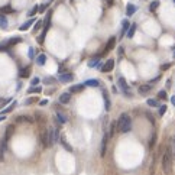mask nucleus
Masks as SVG:
<instances>
[{
	"label": "nucleus",
	"mask_w": 175,
	"mask_h": 175,
	"mask_svg": "<svg viewBox=\"0 0 175 175\" xmlns=\"http://www.w3.org/2000/svg\"><path fill=\"white\" fill-rule=\"evenodd\" d=\"M116 129L119 133H129L132 130V117L129 113H122L116 120Z\"/></svg>",
	"instance_id": "obj_1"
},
{
	"label": "nucleus",
	"mask_w": 175,
	"mask_h": 175,
	"mask_svg": "<svg viewBox=\"0 0 175 175\" xmlns=\"http://www.w3.org/2000/svg\"><path fill=\"white\" fill-rule=\"evenodd\" d=\"M161 164H162V171L165 175H172V156H171V149L169 146L166 148V150L164 152V155H162V159H161Z\"/></svg>",
	"instance_id": "obj_2"
},
{
	"label": "nucleus",
	"mask_w": 175,
	"mask_h": 175,
	"mask_svg": "<svg viewBox=\"0 0 175 175\" xmlns=\"http://www.w3.org/2000/svg\"><path fill=\"white\" fill-rule=\"evenodd\" d=\"M59 140V129H49V146H54Z\"/></svg>",
	"instance_id": "obj_3"
},
{
	"label": "nucleus",
	"mask_w": 175,
	"mask_h": 175,
	"mask_svg": "<svg viewBox=\"0 0 175 175\" xmlns=\"http://www.w3.org/2000/svg\"><path fill=\"white\" fill-rule=\"evenodd\" d=\"M41 143L43 148H49V129H43L41 133Z\"/></svg>",
	"instance_id": "obj_4"
},
{
	"label": "nucleus",
	"mask_w": 175,
	"mask_h": 175,
	"mask_svg": "<svg viewBox=\"0 0 175 175\" xmlns=\"http://www.w3.org/2000/svg\"><path fill=\"white\" fill-rule=\"evenodd\" d=\"M107 143H108V136H107V132H104V135H103V140H101V149H100V156H101V158H104V156H106Z\"/></svg>",
	"instance_id": "obj_5"
},
{
	"label": "nucleus",
	"mask_w": 175,
	"mask_h": 175,
	"mask_svg": "<svg viewBox=\"0 0 175 175\" xmlns=\"http://www.w3.org/2000/svg\"><path fill=\"white\" fill-rule=\"evenodd\" d=\"M113 68H114V59H108V61H106L101 65V71L103 73H110V71H113Z\"/></svg>",
	"instance_id": "obj_6"
},
{
	"label": "nucleus",
	"mask_w": 175,
	"mask_h": 175,
	"mask_svg": "<svg viewBox=\"0 0 175 175\" xmlns=\"http://www.w3.org/2000/svg\"><path fill=\"white\" fill-rule=\"evenodd\" d=\"M117 83H119V85H120V88H122V90H123V91H124L127 96H130V93H129V84H127L126 78L120 75V77L117 78Z\"/></svg>",
	"instance_id": "obj_7"
},
{
	"label": "nucleus",
	"mask_w": 175,
	"mask_h": 175,
	"mask_svg": "<svg viewBox=\"0 0 175 175\" xmlns=\"http://www.w3.org/2000/svg\"><path fill=\"white\" fill-rule=\"evenodd\" d=\"M59 145L67 150V152H73V148H71V145L68 143V140H67V138H65V135H59Z\"/></svg>",
	"instance_id": "obj_8"
},
{
	"label": "nucleus",
	"mask_w": 175,
	"mask_h": 175,
	"mask_svg": "<svg viewBox=\"0 0 175 175\" xmlns=\"http://www.w3.org/2000/svg\"><path fill=\"white\" fill-rule=\"evenodd\" d=\"M114 45H116V38L114 36H112L110 39L107 41V43H106V48H104V52H110L113 48H114Z\"/></svg>",
	"instance_id": "obj_9"
},
{
	"label": "nucleus",
	"mask_w": 175,
	"mask_h": 175,
	"mask_svg": "<svg viewBox=\"0 0 175 175\" xmlns=\"http://www.w3.org/2000/svg\"><path fill=\"white\" fill-rule=\"evenodd\" d=\"M58 80H59L61 83H70V81L73 80V74H71V73H62V74H59Z\"/></svg>",
	"instance_id": "obj_10"
},
{
	"label": "nucleus",
	"mask_w": 175,
	"mask_h": 175,
	"mask_svg": "<svg viewBox=\"0 0 175 175\" xmlns=\"http://www.w3.org/2000/svg\"><path fill=\"white\" fill-rule=\"evenodd\" d=\"M71 101V93H62L59 96V103L61 104H68Z\"/></svg>",
	"instance_id": "obj_11"
},
{
	"label": "nucleus",
	"mask_w": 175,
	"mask_h": 175,
	"mask_svg": "<svg viewBox=\"0 0 175 175\" xmlns=\"http://www.w3.org/2000/svg\"><path fill=\"white\" fill-rule=\"evenodd\" d=\"M35 22H36V19H35V17H32V19L26 20L23 25H20V28H19V29H20V31H28V29H29V28H31V26L35 23Z\"/></svg>",
	"instance_id": "obj_12"
},
{
	"label": "nucleus",
	"mask_w": 175,
	"mask_h": 175,
	"mask_svg": "<svg viewBox=\"0 0 175 175\" xmlns=\"http://www.w3.org/2000/svg\"><path fill=\"white\" fill-rule=\"evenodd\" d=\"M13 133H15V124H9L7 127H6V133H5V139L6 140H9L12 136H13Z\"/></svg>",
	"instance_id": "obj_13"
},
{
	"label": "nucleus",
	"mask_w": 175,
	"mask_h": 175,
	"mask_svg": "<svg viewBox=\"0 0 175 175\" xmlns=\"http://www.w3.org/2000/svg\"><path fill=\"white\" fill-rule=\"evenodd\" d=\"M114 133H116V120H112V123H110V127H108V132H107V136H108V139H112V138L114 136Z\"/></svg>",
	"instance_id": "obj_14"
},
{
	"label": "nucleus",
	"mask_w": 175,
	"mask_h": 175,
	"mask_svg": "<svg viewBox=\"0 0 175 175\" xmlns=\"http://www.w3.org/2000/svg\"><path fill=\"white\" fill-rule=\"evenodd\" d=\"M84 84H75V85H71L70 87V93H81L84 90Z\"/></svg>",
	"instance_id": "obj_15"
},
{
	"label": "nucleus",
	"mask_w": 175,
	"mask_h": 175,
	"mask_svg": "<svg viewBox=\"0 0 175 175\" xmlns=\"http://www.w3.org/2000/svg\"><path fill=\"white\" fill-rule=\"evenodd\" d=\"M55 116H57V119H58V122L59 123H62V124H65V123H67L68 122V117L67 116H65L62 112H58L57 110V113H55Z\"/></svg>",
	"instance_id": "obj_16"
},
{
	"label": "nucleus",
	"mask_w": 175,
	"mask_h": 175,
	"mask_svg": "<svg viewBox=\"0 0 175 175\" xmlns=\"http://www.w3.org/2000/svg\"><path fill=\"white\" fill-rule=\"evenodd\" d=\"M136 10H138V7H136L135 5L129 3V5H127V7H126V16H132V15H135V13H136Z\"/></svg>",
	"instance_id": "obj_17"
},
{
	"label": "nucleus",
	"mask_w": 175,
	"mask_h": 175,
	"mask_svg": "<svg viewBox=\"0 0 175 175\" xmlns=\"http://www.w3.org/2000/svg\"><path fill=\"white\" fill-rule=\"evenodd\" d=\"M88 67H90V68H101V62H100L98 58H93V59H90V62H88Z\"/></svg>",
	"instance_id": "obj_18"
},
{
	"label": "nucleus",
	"mask_w": 175,
	"mask_h": 175,
	"mask_svg": "<svg viewBox=\"0 0 175 175\" xmlns=\"http://www.w3.org/2000/svg\"><path fill=\"white\" fill-rule=\"evenodd\" d=\"M152 90V85L150 84H143V85H139V94H146Z\"/></svg>",
	"instance_id": "obj_19"
},
{
	"label": "nucleus",
	"mask_w": 175,
	"mask_h": 175,
	"mask_svg": "<svg viewBox=\"0 0 175 175\" xmlns=\"http://www.w3.org/2000/svg\"><path fill=\"white\" fill-rule=\"evenodd\" d=\"M16 122H17V123H22V122L33 123L35 120H33V117H31V116H17V117H16Z\"/></svg>",
	"instance_id": "obj_20"
},
{
	"label": "nucleus",
	"mask_w": 175,
	"mask_h": 175,
	"mask_svg": "<svg viewBox=\"0 0 175 175\" xmlns=\"http://www.w3.org/2000/svg\"><path fill=\"white\" fill-rule=\"evenodd\" d=\"M29 73H31V68H29V67L20 68V70H19V77H20V78H28V77H29Z\"/></svg>",
	"instance_id": "obj_21"
},
{
	"label": "nucleus",
	"mask_w": 175,
	"mask_h": 175,
	"mask_svg": "<svg viewBox=\"0 0 175 175\" xmlns=\"http://www.w3.org/2000/svg\"><path fill=\"white\" fill-rule=\"evenodd\" d=\"M45 62H47V55H45V54H39V55L36 57V64H38V65L43 67V65H45Z\"/></svg>",
	"instance_id": "obj_22"
},
{
	"label": "nucleus",
	"mask_w": 175,
	"mask_h": 175,
	"mask_svg": "<svg viewBox=\"0 0 175 175\" xmlns=\"http://www.w3.org/2000/svg\"><path fill=\"white\" fill-rule=\"evenodd\" d=\"M83 84H84L85 87H98V85H100V81H98V80H85Z\"/></svg>",
	"instance_id": "obj_23"
},
{
	"label": "nucleus",
	"mask_w": 175,
	"mask_h": 175,
	"mask_svg": "<svg viewBox=\"0 0 175 175\" xmlns=\"http://www.w3.org/2000/svg\"><path fill=\"white\" fill-rule=\"evenodd\" d=\"M103 97H104V107H106V110L108 112V110H110V107H112V103H110V98H108V96H107V91H103Z\"/></svg>",
	"instance_id": "obj_24"
},
{
	"label": "nucleus",
	"mask_w": 175,
	"mask_h": 175,
	"mask_svg": "<svg viewBox=\"0 0 175 175\" xmlns=\"http://www.w3.org/2000/svg\"><path fill=\"white\" fill-rule=\"evenodd\" d=\"M15 106H16V101H12V104L9 106V107H6V108H2V112H0V116H5V114H7V113H10L13 108H15Z\"/></svg>",
	"instance_id": "obj_25"
},
{
	"label": "nucleus",
	"mask_w": 175,
	"mask_h": 175,
	"mask_svg": "<svg viewBox=\"0 0 175 175\" xmlns=\"http://www.w3.org/2000/svg\"><path fill=\"white\" fill-rule=\"evenodd\" d=\"M129 26H130L129 20H123V22H122V33H120V38H123V35H124V33H127Z\"/></svg>",
	"instance_id": "obj_26"
},
{
	"label": "nucleus",
	"mask_w": 175,
	"mask_h": 175,
	"mask_svg": "<svg viewBox=\"0 0 175 175\" xmlns=\"http://www.w3.org/2000/svg\"><path fill=\"white\" fill-rule=\"evenodd\" d=\"M136 28H138V26H136V23H132V25L129 26L127 33H126V35H127V38H133V35H135V32H136Z\"/></svg>",
	"instance_id": "obj_27"
},
{
	"label": "nucleus",
	"mask_w": 175,
	"mask_h": 175,
	"mask_svg": "<svg viewBox=\"0 0 175 175\" xmlns=\"http://www.w3.org/2000/svg\"><path fill=\"white\" fill-rule=\"evenodd\" d=\"M41 91H42V87L41 85H35V87L28 88V94H39Z\"/></svg>",
	"instance_id": "obj_28"
},
{
	"label": "nucleus",
	"mask_w": 175,
	"mask_h": 175,
	"mask_svg": "<svg viewBox=\"0 0 175 175\" xmlns=\"http://www.w3.org/2000/svg\"><path fill=\"white\" fill-rule=\"evenodd\" d=\"M0 28L2 29L7 28V17H6V15H2V13H0Z\"/></svg>",
	"instance_id": "obj_29"
},
{
	"label": "nucleus",
	"mask_w": 175,
	"mask_h": 175,
	"mask_svg": "<svg viewBox=\"0 0 175 175\" xmlns=\"http://www.w3.org/2000/svg\"><path fill=\"white\" fill-rule=\"evenodd\" d=\"M0 13L2 15H7V13H15V9H12V6H3V7H0Z\"/></svg>",
	"instance_id": "obj_30"
},
{
	"label": "nucleus",
	"mask_w": 175,
	"mask_h": 175,
	"mask_svg": "<svg viewBox=\"0 0 175 175\" xmlns=\"http://www.w3.org/2000/svg\"><path fill=\"white\" fill-rule=\"evenodd\" d=\"M169 149H171V156H172V161H175V136L172 138L171 143H169Z\"/></svg>",
	"instance_id": "obj_31"
},
{
	"label": "nucleus",
	"mask_w": 175,
	"mask_h": 175,
	"mask_svg": "<svg viewBox=\"0 0 175 175\" xmlns=\"http://www.w3.org/2000/svg\"><path fill=\"white\" fill-rule=\"evenodd\" d=\"M19 42H22V38H19V36H16V38H12V39H9L6 43H7V45L12 48L13 45H16V43H19Z\"/></svg>",
	"instance_id": "obj_32"
},
{
	"label": "nucleus",
	"mask_w": 175,
	"mask_h": 175,
	"mask_svg": "<svg viewBox=\"0 0 175 175\" xmlns=\"http://www.w3.org/2000/svg\"><path fill=\"white\" fill-rule=\"evenodd\" d=\"M43 28V20L42 19H39V20H36L35 22V26H33V32H38L39 29H42Z\"/></svg>",
	"instance_id": "obj_33"
},
{
	"label": "nucleus",
	"mask_w": 175,
	"mask_h": 175,
	"mask_svg": "<svg viewBox=\"0 0 175 175\" xmlns=\"http://www.w3.org/2000/svg\"><path fill=\"white\" fill-rule=\"evenodd\" d=\"M159 5H161V3L158 2V0H154V2L149 5V10H150V12H155V10L159 7Z\"/></svg>",
	"instance_id": "obj_34"
},
{
	"label": "nucleus",
	"mask_w": 175,
	"mask_h": 175,
	"mask_svg": "<svg viewBox=\"0 0 175 175\" xmlns=\"http://www.w3.org/2000/svg\"><path fill=\"white\" fill-rule=\"evenodd\" d=\"M146 104H148V106H150V107H158V106H159L158 100H155V98H149V100L146 101Z\"/></svg>",
	"instance_id": "obj_35"
},
{
	"label": "nucleus",
	"mask_w": 175,
	"mask_h": 175,
	"mask_svg": "<svg viewBox=\"0 0 175 175\" xmlns=\"http://www.w3.org/2000/svg\"><path fill=\"white\" fill-rule=\"evenodd\" d=\"M155 142H156V132L152 133V138H150V140H149V148H150V149L155 146Z\"/></svg>",
	"instance_id": "obj_36"
},
{
	"label": "nucleus",
	"mask_w": 175,
	"mask_h": 175,
	"mask_svg": "<svg viewBox=\"0 0 175 175\" xmlns=\"http://www.w3.org/2000/svg\"><path fill=\"white\" fill-rule=\"evenodd\" d=\"M9 48H10V47L7 45L6 42H2V43H0V52H7Z\"/></svg>",
	"instance_id": "obj_37"
},
{
	"label": "nucleus",
	"mask_w": 175,
	"mask_h": 175,
	"mask_svg": "<svg viewBox=\"0 0 175 175\" xmlns=\"http://www.w3.org/2000/svg\"><path fill=\"white\" fill-rule=\"evenodd\" d=\"M36 12H39V6H33V7H32V10H29L28 16H31V17H32V16H35V15H36Z\"/></svg>",
	"instance_id": "obj_38"
},
{
	"label": "nucleus",
	"mask_w": 175,
	"mask_h": 175,
	"mask_svg": "<svg viewBox=\"0 0 175 175\" xmlns=\"http://www.w3.org/2000/svg\"><path fill=\"white\" fill-rule=\"evenodd\" d=\"M158 98H161V100L166 98V90H161V91H158Z\"/></svg>",
	"instance_id": "obj_39"
},
{
	"label": "nucleus",
	"mask_w": 175,
	"mask_h": 175,
	"mask_svg": "<svg viewBox=\"0 0 175 175\" xmlns=\"http://www.w3.org/2000/svg\"><path fill=\"white\" fill-rule=\"evenodd\" d=\"M47 9H48V3H42V5L39 6V12H41V13H43Z\"/></svg>",
	"instance_id": "obj_40"
},
{
	"label": "nucleus",
	"mask_w": 175,
	"mask_h": 175,
	"mask_svg": "<svg viewBox=\"0 0 175 175\" xmlns=\"http://www.w3.org/2000/svg\"><path fill=\"white\" fill-rule=\"evenodd\" d=\"M166 108H168L166 106H161V107H159V116H164V114H165Z\"/></svg>",
	"instance_id": "obj_41"
},
{
	"label": "nucleus",
	"mask_w": 175,
	"mask_h": 175,
	"mask_svg": "<svg viewBox=\"0 0 175 175\" xmlns=\"http://www.w3.org/2000/svg\"><path fill=\"white\" fill-rule=\"evenodd\" d=\"M35 117L38 119L36 122H41V123H43V116H42V114H41L39 112H38V113H35Z\"/></svg>",
	"instance_id": "obj_42"
},
{
	"label": "nucleus",
	"mask_w": 175,
	"mask_h": 175,
	"mask_svg": "<svg viewBox=\"0 0 175 175\" xmlns=\"http://www.w3.org/2000/svg\"><path fill=\"white\" fill-rule=\"evenodd\" d=\"M146 116H148V119H149V122H150V124H155V120H154V117L150 116V113H146Z\"/></svg>",
	"instance_id": "obj_43"
},
{
	"label": "nucleus",
	"mask_w": 175,
	"mask_h": 175,
	"mask_svg": "<svg viewBox=\"0 0 175 175\" xmlns=\"http://www.w3.org/2000/svg\"><path fill=\"white\" fill-rule=\"evenodd\" d=\"M33 57H35V49L33 48H29V58L32 59Z\"/></svg>",
	"instance_id": "obj_44"
},
{
	"label": "nucleus",
	"mask_w": 175,
	"mask_h": 175,
	"mask_svg": "<svg viewBox=\"0 0 175 175\" xmlns=\"http://www.w3.org/2000/svg\"><path fill=\"white\" fill-rule=\"evenodd\" d=\"M54 81H55V80H54V78H49V77L43 80V83H47V84H49V83H54Z\"/></svg>",
	"instance_id": "obj_45"
},
{
	"label": "nucleus",
	"mask_w": 175,
	"mask_h": 175,
	"mask_svg": "<svg viewBox=\"0 0 175 175\" xmlns=\"http://www.w3.org/2000/svg\"><path fill=\"white\" fill-rule=\"evenodd\" d=\"M35 101H36V98H28L25 103H26V104H32V103H35Z\"/></svg>",
	"instance_id": "obj_46"
},
{
	"label": "nucleus",
	"mask_w": 175,
	"mask_h": 175,
	"mask_svg": "<svg viewBox=\"0 0 175 175\" xmlns=\"http://www.w3.org/2000/svg\"><path fill=\"white\" fill-rule=\"evenodd\" d=\"M36 84H39V78H33L32 80V85H36Z\"/></svg>",
	"instance_id": "obj_47"
},
{
	"label": "nucleus",
	"mask_w": 175,
	"mask_h": 175,
	"mask_svg": "<svg viewBox=\"0 0 175 175\" xmlns=\"http://www.w3.org/2000/svg\"><path fill=\"white\" fill-rule=\"evenodd\" d=\"M161 68H162V70H166V68H169V64H164Z\"/></svg>",
	"instance_id": "obj_48"
},
{
	"label": "nucleus",
	"mask_w": 175,
	"mask_h": 175,
	"mask_svg": "<svg viewBox=\"0 0 175 175\" xmlns=\"http://www.w3.org/2000/svg\"><path fill=\"white\" fill-rule=\"evenodd\" d=\"M113 3H114V0H107V5L108 6H113Z\"/></svg>",
	"instance_id": "obj_49"
},
{
	"label": "nucleus",
	"mask_w": 175,
	"mask_h": 175,
	"mask_svg": "<svg viewBox=\"0 0 175 175\" xmlns=\"http://www.w3.org/2000/svg\"><path fill=\"white\" fill-rule=\"evenodd\" d=\"M47 103H48L47 100H41V101H39V104H41V106H45Z\"/></svg>",
	"instance_id": "obj_50"
},
{
	"label": "nucleus",
	"mask_w": 175,
	"mask_h": 175,
	"mask_svg": "<svg viewBox=\"0 0 175 175\" xmlns=\"http://www.w3.org/2000/svg\"><path fill=\"white\" fill-rule=\"evenodd\" d=\"M123 51H124V49L120 47V48H119V55H123Z\"/></svg>",
	"instance_id": "obj_51"
},
{
	"label": "nucleus",
	"mask_w": 175,
	"mask_h": 175,
	"mask_svg": "<svg viewBox=\"0 0 175 175\" xmlns=\"http://www.w3.org/2000/svg\"><path fill=\"white\" fill-rule=\"evenodd\" d=\"M171 103L175 106V96H174V97H171Z\"/></svg>",
	"instance_id": "obj_52"
},
{
	"label": "nucleus",
	"mask_w": 175,
	"mask_h": 175,
	"mask_svg": "<svg viewBox=\"0 0 175 175\" xmlns=\"http://www.w3.org/2000/svg\"><path fill=\"white\" fill-rule=\"evenodd\" d=\"M2 120H5V116H0V122H2Z\"/></svg>",
	"instance_id": "obj_53"
},
{
	"label": "nucleus",
	"mask_w": 175,
	"mask_h": 175,
	"mask_svg": "<svg viewBox=\"0 0 175 175\" xmlns=\"http://www.w3.org/2000/svg\"><path fill=\"white\" fill-rule=\"evenodd\" d=\"M174 3H175V0H174Z\"/></svg>",
	"instance_id": "obj_54"
}]
</instances>
